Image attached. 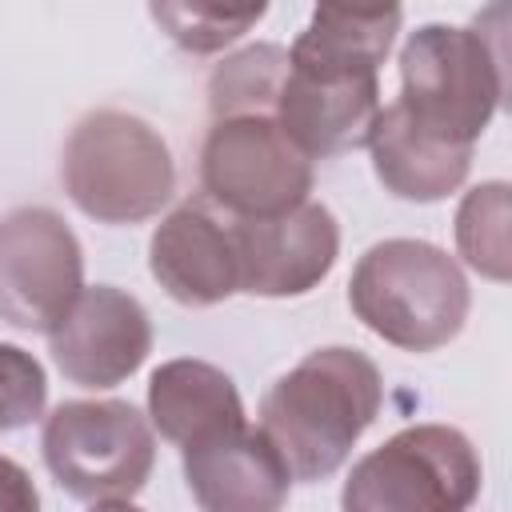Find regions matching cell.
Returning a JSON list of instances; mask_svg holds the SVG:
<instances>
[{"label":"cell","mask_w":512,"mask_h":512,"mask_svg":"<svg viewBox=\"0 0 512 512\" xmlns=\"http://www.w3.org/2000/svg\"><path fill=\"white\" fill-rule=\"evenodd\" d=\"M0 512H40V492L32 476L8 456H0Z\"/></svg>","instance_id":"obj_21"},{"label":"cell","mask_w":512,"mask_h":512,"mask_svg":"<svg viewBox=\"0 0 512 512\" xmlns=\"http://www.w3.org/2000/svg\"><path fill=\"white\" fill-rule=\"evenodd\" d=\"M480 480V456L460 428L412 424L352 464L340 512H468Z\"/></svg>","instance_id":"obj_5"},{"label":"cell","mask_w":512,"mask_h":512,"mask_svg":"<svg viewBox=\"0 0 512 512\" xmlns=\"http://www.w3.org/2000/svg\"><path fill=\"white\" fill-rule=\"evenodd\" d=\"M504 96V60L488 32L424 24L400 48L396 104L432 136L472 148Z\"/></svg>","instance_id":"obj_4"},{"label":"cell","mask_w":512,"mask_h":512,"mask_svg":"<svg viewBox=\"0 0 512 512\" xmlns=\"http://www.w3.org/2000/svg\"><path fill=\"white\" fill-rule=\"evenodd\" d=\"M380 108L384 104H380L376 76L324 80V76H304L288 68L272 120L308 160H324L352 148H368Z\"/></svg>","instance_id":"obj_12"},{"label":"cell","mask_w":512,"mask_h":512,"mask_svg":"<svg viewBox=\"0 0 512 512\" xmlns=\"http://www.w3.org/2000/svg\"><path fill=\"white\" fill-rule=\"evenodd\" d=\"M184 456V480L200 512H284L292 476L268 436L252 424L228 428Z\"/></svg>","instance_id":"obj_11"},{"label":"cell","mask_w":512,"mask_h":512,"mask_svg":"<svg viewBox=\"0 0 512 512\" xmlns=\"http://www.w3.org/2000/svg\"><path fill=\"white\" fill-rule=\"evenodd\" d=\"M148 424L180 452L248 424L228 372L208 360H168L148 380Z\"/></svg>","instance_id":"obj_16"},{"label":"cell","mask_w":512,"mask_h":512,"mask_svg":"<svg viewBox=\"0 0 512 512\" xmlns=\"http://www.w3.org/2000/svg\"><path fill=\"white\" fill-rule=\"evenodd\" d=\"M368 152H372L376 180L392 196L416 200V204L444 200L448 192H456L464 184V176L472 168V148L448 144V140L424 132L396 100L388 108H380L372 136H368Z\"/></svg>","instance_id":"obj_15"},{"label":"cell","mask_w":512,"mask_h":512,"mask_svg":"<svg viewBox=\"0 0 512 512\" xmlns=\"http://www.w3.org/2000/svg\"><path fill=\"white\" fill-rule=\"evenodd\" d=\"M156 24H164V32L188 48V52H216L232 40H240L260 16L264 4L256 8H224V4H152Z\"/></svg>","instance_id":"obj_19"},{"label":"cell","mask_w":512,"mask_h":512,"mask_svg":"<svg viewBox=\"0 0 512 512\" xmlns=\"http://www.w3.org/2000/svg\"><path fill=\"white\" fill-rule=\"evenodd\" d=\"M48 376L20 344H0V432H16L44 416Z\"/></svg>","instance_id":"obj_20"},{"label":"cell","mask_w":512,"mask_h":512,"mask_svg":"<svg viewBox=\"0 0 512 512\" xmlns=\"http://www.w3.org/2000/svg\"><path fill=\"white\" fill-rule=\"evenodd\" d=\"M56 368L80 388H112L128 380L152 352L144 304L112 284L84 288L72 308L48 328Z\"/></svg>","instance_id":"obj_10"},{"label":"cell","mask_w":512,"mask_h":512,"mask_svg":"<svg viewBox=\"0 0 512 512\" xmlns=\"http://www.w3.org/2000/svg\"><path fill=\"white\" fill-rule=\"evenodd\" d=\"M228 232L236 252V288L248 296H304L340 256L336 216L312 200L272 220H228Z\"/></svg>","instance_id":"obj_9"},{"label":"cell","mask_w":512,"mask_h":512,"mask_svg":"<svg viewBox=\"0 0 512 512\" xmlns=\"http://www.w3.org/2000/svg\"><path fill=\"white\" fill-rule=\"evenodd\" d=\"M200 184L232 220H272L312 192V160L272 116L212 120L200 148Z\"/></svg>","instance_id":"obj_7"},{"label":"cell","mask_w":512,"mask_h":512,"mask_svg":"<svg viewBox=\"0 0 512 512\" xmlns=\"http://www.w3.org/2000/svg\"><path fill=\"white\" fill-rule=\"evenodd\" d=\"M384 404L380 368L360 348H316L288 368L260 404V432L292 480L332 476Z\"/></svg>","instance_id":"obj_1"},{"label":"cell","mask_w":512,"mask_h":512,"mask_svg":"<svg viewBox=\"0 0 512 512\" xmlns=\"http://www.w3.org/2000/svg\"><path fill=\"white\" fill-rule=\"evenodd\" d=\"M456 248L468 268H476L484 280L504 284L512 276V252H508V184L488 180L472 192H464L456 208Z\"/></svg>","instance_id":"obj_18"},{"label":"cell","mask_w":512,"mask_h":512,"mask_svg":"<svg viewBox=\"0 0 512 512\" xmlns=\"http://www.w3.org/2000/svg\"><path fill=\"white\" fill-rule=\"evenodd\" d=\"M92 512H144L132 500H108V504H92Z\"/></svg>","instance_id":"obj_22"},{"label":"cell","mask_w":512,"mask_h":512,"mask_svg":"<svg viewBox=\"0 0 512 512\" xmlns=\"http://www.w3.org/2000/svg\"><path fill=\"white\" fill-rule=\"evenodd\" d=\"M52 480L88 504L132 500L156 464L152 424L128 400H68L40 432Z\"/></svg>","instance_id":"obj_6"},{"label":"cell","mask_w":512,"mask_h":512,"mask_svg":"<svg viewBox=\"0 0 512 512\" xmlns=\"http://www.w3.org/2000/svg\"><path fill=\"white\" fill-rule=\"evenodd\" d=\"M284 76H288V48L280 44H252L228 56L208 80L212 120L272 116Z\"/></svg>","instance_id":"obj_17"},{"label":"cell","mask_w":512,"mask_h":512,"mask_svg":"<svg viewBox=\"0 0 512 512\" xmlns=\"http://www.w3.org/2000/svg\"><path fill=\"white\" fill-rule=\"evenodd\" d=\"M148 268L156 284L188 308H212L236 296V252L228 220L204 204H180L148 240Z\"/></svg>","instance_id":"obj_13"},{"label":"cell","mask_w":512,"mask_h":512,"mask_svg":"<svg viewBox=\"0 0 512 512\" xmlns=\"http://www.w3.org/2000/svg\"><path fill=\"white\" fill-rule=\"evenodd\" d=\"M84 292V252L52 208L0 216V320L20 332H48Z\"/></svg>","instance_id":"obj_8"},{"label":"cell","mask_w":512,"mask_h":512,"mask_svg":"<svg viewBox=\"0 0 512 512\" xmlns=\"http://www.w3.org/2000/svg\"><path fill=\"white\" fill-rule=\"evenodd\" d=\"M60 180L68 200L100 224H140L176 192L168 140L140 116L96 108L64 140Z\"/></svg>","instance_id":"obj_3"},{"label":"cell","mask_w":512,"mask_h":512,"mask_svg":"<svg viewBox=\"0 0 512 512\" xmlns=\"http://www.w3.org/2000/svg\"><path fill=\"white\" fill-rule=\"evenodd\" d=\"M400 20H404L400 4H376V8L320 4L308 16L296 44L288 48V68L324 80L376 76L392 52Z\"/></svg>","instance_id":"obj_14"},{"label":"cell","mask_w":512,"mask_h":512,"mask_svg":"<svg viewBox=\"0 0 512 512\" xmlns=\"http://www.w3.org/2000/svg\"><path fill=\"white\" fill-rule=\"evenodd\" d=\"M356 320L404 352H436L468 320V280L460 264L428 240L372 244L348 280Z\"/></svg>","instance_id":"obj_2"}]
</instances>
